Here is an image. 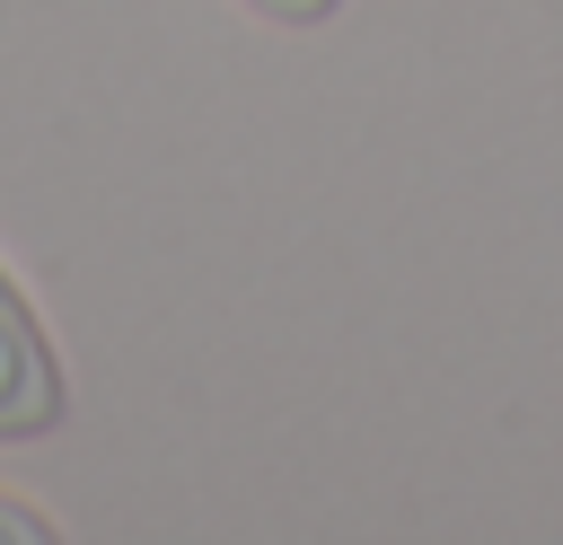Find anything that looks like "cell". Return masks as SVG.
Listing matches in <instances>:
<instances>
[{"label":"cell","instance_id":"cell-3","mask_svg":"<svg viewBox=\"0 0 563 545\" xmlns=\"http://www.w3.org/2000/svg\"><path fill=\"white\" fill-rule=\"evenodd\" d=\"M0 536H18V545H53L62 527H53V519H44L26 492H0Z\"/></svg>","mask_w":563,"mask_h":545},{"label":"cell","instance_id":"cell-2","mask_svg":"<svg viewBox=\"0 0 563 545\" xmlns=\"http://www.w3.org/2000/svg\"><path fill=\"white\" fill-rule=\"evenodd\" d=\"M255 26H282V35H308V26H325L343 0H238Z\"/></svg>","mask_w":563,"mask_h":545},{"label":"cell","instance_id":"cell-1","mask_svg":"<svg viewBox=\"0 0 563 545\" xmlns=\"http://www.w3.org/2000/svg\"><path fill=\"white\" fill-rule=\"evenodd\" d=\"M70 422V369L53 352L44 308L26 299V281L0 264V448H35Z\"/></svg>","mask_w":563,"mask_h":545}]
</instances>
